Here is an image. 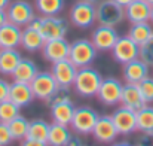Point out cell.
Segmentation results:
<instances>
[{"label": "cell", "mask_w": 153, "mask_h": 146, "mask_svg": "<svg viewBox=\"0 0 153 146\" xmlns=\"http://www.w3.org/2000/svg\"><path fill=\"white\" fill-rule=\"evenodd\" d=\"M101 81L102 76L97 69H94L91 66L80 67L77 70V75H76V79H74V84H73V90L80 97H97Z\"/></svg>", "instance_id": "1"}, {"label": "cell", "mask_w": 153, "mask_h": 146, "mask_svg": "<svg viewBox=\"0 0 153 146\" xmlns=\"http://www.w3.org/2000/svg\"><path fill=\"white\" fill-rule=\"evenodd\" d=\"M68 16L74 27L86 30L97 22V4L88 0H79L71 6Z\"/></svg>", "instance_id": "2"}, {"label": "cell", "mask_w": 153, "mask_h": 146, "mask_svg": "<svg viewBox=\"0 0 153 146\" xmlns=\"http://www.w3.org/2000/svg\"><path fill=\"white\" fill-rule=\"evenodd\" d=\"M97 54H98V49L94 46L91 39L80 37V39H76L73 43H70L68 60L80 69V67L91 66L95 61Z\"/></svg>", "instance_id": "3"}, {"label": "cell", "mask_w": 153, "mask_h": 146, "mask_svg": "<svg viewBox=\"0 0 153 146\" xmlns=\"http://www.w3.org/2000/svg\"><path fill=\"white\" fill-rule=\"evenodd\" d=\"M125 19V7L114 0H101L97 3V22L117 27Z\"/></svg>", "instance_id": "4"}, {"label": "cell", "mask_w": 153, "mask_h": 146, "mask_svg": "<svg viewBox=\"0 0 153 146\" xmlns=\"http://www.w3.org/2000/svg\"><path fill=\"white\" fill-rule=\"evenodd\" d=\"M30 87L33 90V94L36 100H40L43 103L51 101V98L53 97V94L59 90V85L56 84L55 78L52 76L51 70L49 72H39L34 79L30 82Z\"/></svg>", "instance_id": "5"}, {"label": "cell", "mask_w": 153, "mask_h": 146, "mask_svg": "<svg viewBox=\"0 0 153 146\" xmlns=\"http://www.w3.org/2000/svg\"><path fill=\"white\" fill-rule=\"evenodd\" d=\"M98 116L100 115L92 107H88V106L76 107L70 127H71L73 133H76V134L89 136V134H92V130L98 121Z\"/></svg>", "instance_id": "6"}, {"label": "cell", "mask_w": 153, "mask_h": 146, "mask_svg": "<svg viewBox=\"0 0 153 146\" xmlns=\"http://www.w3.org/2000/svg\"><path fill=\"white\" fill-rule=\"evenodd\" d=\"M7 18L10 22L19 25V27H27L30 21L36 16V9L34 6L27 1V0H15L10 1L9 6L6 7Z\"/></svg>", "instance_id": "7"}, {"label": "cell", "mask_w": 153, "mask_h": 146, "mask_svg": "<svg viewBox=\"0 0 153 146\" xmlns=\"http://www.w3.org/2000/svg\"><path fill=\"white\" fill-rule=\"evenodd\" d=\"M110 52L116 63L125 64V63H129L140 57V45L135 43L128 34L119 36V39L116 40L114 46L111 48Z\"/></svg>", "instance_id": "8"}, {"label": "cell", "mask_w": 153, "mask_h": 146, "mask_svg": "<svg viewBox=\"0 0 153 146\" xmlns=\"http://www.w3.org/2000/svg\"><path fill=\"white\" fill-rule=\"evenodd\" d=\"M122 90H123V84L117 78L113 76L102 78L100 90L97 93V98L104 106H116L120 103Z\"/></svg>", "instance_id": "9"}, {"label": "cell", "mask_w": 153, "mask_h": 146, "mask_svg": "<svg viewBox=\"0 0 153 146\" xmlns=\"http://www.w3.org/2000/svg\"><path fill=\"white\" fill-rule=\"evenodd\" d=\"M77 70H79V67L76 64H73L68 58L55 61L51 66V73L55 78L56 84L59 85V88H71L74 84Z\"/></svg>", "instance_id": "10"}, {"label": "cell", "mask_w": 153, "mask_h": 146, "mask_svg": "<svg viewBox=\"0 0 153 146\" xmlns=\"http://www.w3.org/2000/svg\"><path fill=\"white\" fill-rule=\"evenodd\" d=\"M111 119L117 128L119 136H131L137 131V112L120 104L113 113Z\"/></svg>", "instance_id": "11"}, {"label": "cell", "mask_w": 153, "mask_h": 146, "mask_svg": "<svg viewBox=\"0 0 153 146\" xmlns=\"http://www.w3.org/2000/svg\"><path fill=\"white\" fill-rule=\"evenodd\" d=\"M42 25H40V33L45 37V40H52V39H59L65 37L68 31V24L64 18L58 15H51V16H40Z\"/></svg>", "instance_id": "12"}, {"label": "cell", "mask_w": 153, "mask_h": 146, "mask_svg": "<svg viewBox=\"0 0 153 146\" xmlns=\"http://www.w3.org/2000/svg\"><path fill=\"white\" fill-rule=\"evenodd\" d=\"M117 39H119V33L116 27L102 25V24H100L97 28H94L91 34V40L94 46L98 49V52H110Z\"/></svg>", "instance_id": "13"}, {"label": "cell", "mask_w": 153, "mask_h": 146, "mask_svg": "<svg viewBox=\"0 0 153 146\" xmlns=\"http://www.w3.org/2000/svg\"><path fill=\"white\" fill-rule=\"evenodd\" d=\"M92 136L98 143H113L119 137V133L111 119V115L98 116V121L92 130Z\"/></svg>", "instance_id": "14"}, {"label": "cell", "mask_w": 153, "mask_h": 146, "mask_svg": "<svg viewBox=\"0 0 153 146\" xmlns=\"http://www.w3.org/2000/svg\"><path fill=\"white\" fill-rule=\"evenodd\" d=\"M42 55L51 64L59 60H65L70 55V42L65 37L46 40L42 48Z\"/></svg>", "instance_id": "15"}, {"label": "cell", "mask_w": 153, "mask_h": 146, "mask_svg": "<svg viewBox=\"0 0 153 146\" xmlns=\"http://www.w3.org/2000/svg\"><path fill=\"white\" fill-rule=\"evenodd\" d=\"M149 70L150 66L138 57L129 63L122 64V78L128 84H140L143 79L149 76Z\"/></svg>", "instance_id": "16"}, {"label": "cell", "mask_w": 153, "mask_h": 146, "mask_svg": "<svg viewBox=\"0 0 153 146\" xmlns=\"http://www.w3.org/2000/svg\"><path fill=\"white\" fill-rule=\"evenodd\" d=\"M150 10L152 4L146 0H132L129 4L125 6V19L131 24L150 21Z\"/></svg>", "instance_id": "17"}, {"label": "cell", "mask_w": 153, "mask_h": 146, "mask_svg": "<svg viewBox=\"0 0 153 146\" xmlns=\"http://www.w3.org/2000/svg\"><path fill=\"white\" fill-rule=\"evenodd\" d=\"M9 100L13 101L15 104H18L19 107H25V106L31 104V101L34 100V94H33V90H31L30 84L19 82V81L10 82Z\"/></svg>", "instance_id": "18"}, {"label": "cell", "mask_w": 153, "mask_h": 146, "mask_svg": "<svg viewBox=\"0 0 153 146\" xmlns=\"http://www.w3.org/2000/svg\"><path fill=\"white\" fill-rule=\"evenodd\" d=\"M120 104L132 109V110H140L143 106H146L147 103L144 101V98L141 96V91L138 88V84H128L125 82L123 90H122V97H120Z\"/></svg>", "instance_id": "19"}, {"label": "cell", "mask_w": 153, "mask_h": 146, "mask_svg": "<svg viewBox=\"0 0 153 146\" xmlns=\"http://www.w3.org/2000/svg\"><path fill=\"white\" fill-rule=\"evenodd\" d=\"M22 27L7 21L0 27V48H18L21 46Z\"/></svg>", "instance_id": "20"}, {"label": "cell", "mask_w": 153, "mask_h": 146, "mask_svg": "<svg viewBox=\"0 0 153 146\" xmlns=\"http://www.w3.org/2000/svg\"><path fill=\"white\" fill-rule=\"evenodd\" d=\"M21 60L22 55L16 48H0V75L10 76Z\"/></svg>", "instance_id": "21"}, {"label": "cell", "mask_w": 153, "mask_h": 146, "mask_svg": "<svg viewBox=\"0 0 153 146\" xmlns=\"http://www.w3.org/2000/svg\"><path fill=\"white\" fill-rule=\"evenodd\" d=\"M73 137V130L68 125L52 122L49 125V136H48V146H68Z\"/></svg>", "instance_id": "22"}, {"label": "cell", "mask_w": 153, "mask_h": 146, "mask_svg": "<svg viewBox=\"0 0 153 146\" xmlns=\"http://www.w3.org/2000/svg\"><path fill=\"white\" fill-rule=\"evenodd\" d=\"M74 104L73 101H62V103H55L51 104V118L52 122H58V124H64V125H70L74 116Z\"/></svg>", "instance_id": "23"}, {"label": "cell", "mask_w": 153, "mask_h": 146, "mask_svg": "<svg viewBox=\"0 0 153 146\" xmlns=\"http://www.w3.org/2000/svg\"><path fill=\"white\" fill-rule=\"evenodd\" d=\"M45 37L42 36L40 31L31 28V27H24L22 34H21V48L25 49L27 52H37L42 51L45 45Z\"/></svg>", "instance_id": "24"}, {"label": "cell", "mask_w": 153, "mask_h": 146, "mask_svg": "<svg viewBox=\"0 0 153 146\" xmlns=\"http://www.w3.org/2000/svg\"><path fill=\"white\" fill-rule=\"evenodd\" d=\"M37 73H39V69H37L36 63L33 60H30V58H22L10 76L13 78V81L30 84Z\"/></svg>", "instance_id": "25"}, {"label": "cell", "mask_w": 153, "mask_h": 146, "mask_svg": "<svg viewBox=\"0 0 153 146\" xmlns=\"http://www.w3.org/2000/svg\"><path fill=\"white\" fill-rule=\"evenodd\" d=\"M128 36H129L135 43L143 45L146 40H149L153 36V24L150 21L131 24V28H129V31H128Z\"/></svg>", "instance_id": "26"}, {"label": "cell", "mask_w": 153, "mask_h": 146, "mask_svg": "<svg viewBox=\"0 0 153 146\" xmlns=\"http://www.w3.org/2000/svg\"><path fill=\"white\" fill-rule=\"evenodd\" d=\"M49 125H51V124H48L45 119H33V121H30L27 137H28V139L39 140V142H42L45 146H48Z\"/></svg>", "instance_id": "27"}, {"label": "cell", "mask_w": 153, "mask_h": 146, "mask_svg": "<svg viewBox=\"0 0 153 146\" xmlns=\"http://www.w3.org/2000/svg\"><path fill=\"white\" fill-rule=\"evenodd\" d=\"M9 125V130H10V134L13 137V142H21L27 137V133H28V125H30V121L25 119L21 113L18 116H15L10 122H7Z\"/></svg>", "instance_id": "28"}, {"label": "cell", "mask_w": 153, "mask_h": 146, "mask_svg": "<svg viewBox=\"0 0 153 146\" xmlns=\"http://www.w3.org/2000/svg\"><path fill=\"white\" fill-rule=\"evenodd\" d=\"M64 1L65 0H34V6L40 15L51 16V15H59L62 12Z\"/></svg>", "instance_id": "29"}, {"label": "cell", "mask_w": 153, "mask_h": 146, "mask_svg": "<svg viewBox=\"0 0 153 146\" xmlns=\"http://www.w3.org/2000/svg\"><path fill=\"white\" fill-rule=\"evenodd\" d=\"M137 131H153V106H149V103L137 110Z\"/></svg>", "instance_id": "30"}, {"label": "cell", "mask_w": 153, "mask_h": 146, "mask_svg": "<svg viewBox=\"0 0 153 146\" xmlns=\"http://www.w3.org/2000/svg\"><path fill=\"white\" fill-rule=\"evenodd\" d=\"M19 106L10 100H4L0 103V122H10L15 116L19 115Z\"/></svg>", "instance_id": "31"}, {"label": "cell", "mask_w": 153, "mask_h": 146, "mask_svg": "<svg viewBox=\"0 0 153 146\" xmlns=\"http://www.w3.org/2000/svg\"><path fill=\"white\" fill-rule=\"evenodd\" d=\"M141 96L146 103H153V76H147L138 84Z\"/></svg>", "instance_id": "32"}, {"label": "cell", "mask_w": 153, "mask_h": 146, "mask_svg": "<svg viewBox=\"0 0 153 146\" xmlns=\"http://www.w3.org/2000/svg\"><path fill=\"white\" fill-rule=\"evenodd\" d=\"M140 58L149 66H153V36L140 45Z\"/></svg>", "instance_id": "33"}, {"label": "cell", "mask_w": 153, "mask_h": 146, "mask_svg": "<svg viewBox=\"0 0 153 146\" xmlns=\"http://www.w3.org/2000/svg\"><path fill=\"white\" fill-rule=\"evenodd\" d=\"M70 100H71V91H70V88H59V90L53 94V97L51 98L49 106H51V104H55V103L70 101Z\"/></svg>", "instance_id": "34"}, {"label": "cell", "mask_w": 153, "mask_h": 146, "mask_svg": "<svg viewBox=\"0 0 153 146\" xmlns=\"http://www.w3.org/2000/svg\"><path fill=\"white\" fill-rule=\"evenodd\" d=\"M13 142V137L10 134L9 125L6 122H0V146H7Z\"/></svg>", "instance_id": "35"}, {"label": "cell", "mask_w": 153, "mask_h": 146, "mask_svg": "<svg viewBox=\"0 0 153 146\" xmlns=\"http://www.w3.org/2000/svg\"><path fill=\"white\" fill-rule=\"evenodd\" d=\"M135 145H143V146H153V131H146L141 133L140 136H137Z\"/></svg>", "instance_id": "36"}, {"label": "cell", "mask_w": 153, "mask_h": 146, "mask_svg": "<svg viewBox=\"0 0 153 146\" xmlns=\"http://www.w3.org/2000/svg\"><path fill=\"white\" fill-rule=\"evenodd\" d=\"M9 91H10V82L0 78V103L9 100Z\"/></svg>", "instance_id": "37"}, {"label": "cell", "mask_w": 153, "mask_h": 146, "mask_svg": "<svg viewBox=\"0 0 153 146\" xmlns=\"http://www.w3.org/2000/svg\"><path fill=\"white\" fill-rule=\"evenodd\" d=\"M83 136H80V134H77V136H73L71 137V140H70V143L68 146H76V145H85L86 142H85V139H82Z\"/></svg>", "instance_id": "38"}, {"label": "cell", "mask_w": 153, "mask_h": 146, "mask_svg": "<svg viewBox=\"0 0 153 146\" xmlns=\"http://www.w3.org/2000/svg\"><path fill=\"white\" fill-rule=\"evenodd\" d=\"M21 143L25 146H45L42 142H39V140H34V139H28V137H25L24 140H21Z\"/></svg>", "instance_id": "39"}, {"label": "cell", "mask_w": 153, "mask_h": 146, "mask_svg": "<svg viewBox=\"0 0 153 146\" xmlns=\"http://www.w3.org/2000/svg\"><path fill=\"white\" fill-rule=\"evenodd\" d=\"M7 21H9V18H7L6 9H0V27H1L3 24H6Z\"/></svg>", "instance_id": "40"}, {"label": "cell", "mask_w": 153, "mask_h": 146, "mask_svg": "<svg viewBox=\"0 0 153 146\" xmlns=\"http://www.w3.org/2000/svg\"><path fill=\"white\" fill-rule=\"evenodd\" d=\"M12 0H0V9H6Z\"/></svg>", "instance_id": "41"}, {"label": "cell", "mask_w": 153, "mask_h": 146, "mask_svg": "<svg viewBox=\"0 0 153 146\" xmlns=\"http://www.w3.org/2000/svg\"><path fill=\"white\" fill-rule=\"evenodd\" d=\"M114 1H117L119 4H122V6L125 7V6H126V4H129V3H131L132 0H114Z\"/></svg>", "instance_id": "42"}, {"label": "cell", "mask_w": 153, "mask_h": 146, "mask_svg": "<svg viewBox=\"0 0 153 146\" xmlns=\"http://www.w3.org/2000/svg\"><path fill=\"white\" fill-rule=\"evenodd\" d=\"M150 22L153 24V4H152V10H150Z\"/></svg>", "instance_id": "43"}, {"label": "cell", "mask_w": 153, "mask_h": 146, "mask_svg": "<svg viewBox=\"0 0 153 146\" xmlns=\"http://www.w3.org/2000/svg\"><path fill=\"white\" fill-rule=\"evenodd\" d=\"M88 1H91V3H95V4H97V3H98V1H101V0H88Z\"/></svg>", "instance_id": "44"}, {"label": "cell", "mask_w": 153, "mask_h": 146, "mask_svg": "<svg viewBox=\"0 0 153 146\" xmlns=\"http://www.w3.org/2000/svg\"><path fill=\"white\" fill-rule=\"evenodd\" d=\"M146 1H149L150 4H153V0H146Z\"/></svg>", "instance_id": "45"}]
</instances>
